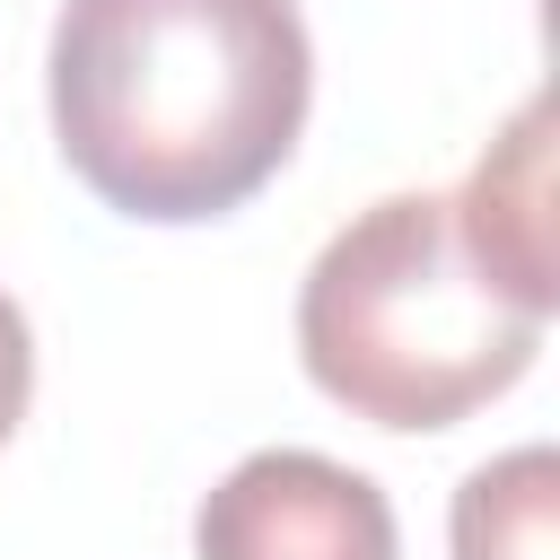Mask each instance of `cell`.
<instances>
[{"label": "cell", "mask_w": 560, "mask_h": 560, "mask_svg": "<svg viewBox=\"0 0 560 560\" xmlns=\"http://www.w3.org/2000/svg\"><path fill=\"white\" fill-rule=\"evenodd\" d=\"M44 96L61 166L105 210L192 228L289 166L315 44L298 0H61Z\"/></svg>", "instance_id": "6da1fadb"}, {"label": "cell", "mask_w": 560, "mask_h": 560, "mask_svg": "<svg viewBox=\"0 0 560 560\" xmlns=\"http://www.w3.org/2000/svg\"><path fill=\"white\" fill-rule=\"evenodd\" d=\"M542 350V315L490 289L446 192L350 210L298 280V359L368 429H455L499 402Z\"/></svg>", "instance_id": "7a4b0ae2"}, {"label": "cell", "mask_w": 560, "mask_h": 560, "mask_svg": "<svg viewBox=\"0 0 560 560\" xmlns=\"http://www.w3.org/2000/svg\"><path fill=\"white\" fill-rule=\"evenodd\" d=\"M192 560H402L394 499L315 446H254L192 508Z\"/></svg>", "instance_id": "3957f363"}, {"label": "cell", "mask_w": 560, "mask_h": 560, "mask_svg": "<svg viewBox=\"0 0 560 560\" xmlns=\"http://www.w3.org/2000/svg\"><path fill=\"white\" fill-rule=\"evenodd\" d=\"M446 210H455L464 254L490 271V289L551 324L560 315V254H551V96L542 88L499 122V140L472 158V175Z\"/></svg>", "instance_id": "277c9868"}, {"label": "cell", "mask_w": 560, "mask_h": 560, "mask_svg": "<svg viewBox=\"0 0 560 560\" xmlns=\"http://www.w3.org/2000/svg\"><path fill=\"white\" fill-rule=\"evenodd\" d=\"M446 551L455 560H560V455L508 446L455 481L446 508Z\"/></svg>", "instance_id": "5b68a950"}, {"label": "cell", "mask_w": 560, "mask_h": 560, "mask_svg": "<svg viewBox=\"0 0 560 560\" xmlns=\"http://www.w3.org/2000/svg\"><path fill=\"white\" fill-rule=\"evenodd\" d=\"M26 394H35V332H26V306L0 289V446L18 438Z\"/></svg>", "instance_id": "8992f818"}]
</instances>
